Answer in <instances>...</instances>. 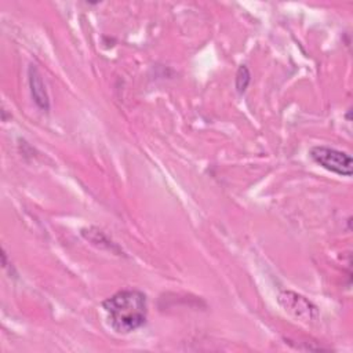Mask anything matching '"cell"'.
Returning <instances> with one entry per match:
<instances>
[{"mask_svg":"<svg viewBox=\"0 0 353 353\" xmlns=\"http://www.w3.org/2000/svg\"><path fill=\"white\" fill-rule=\"evenodd\" d=\"M110 327L119 334H130L146 321L148 299L142 291L123 290L103 301Z\"/></svg>","mask_w":353,"mask_h":353,"instance_id":"6da1fadb","label":"cell"},{"mask_svg":"<svg viewBox=\"0 0 353 353\" xmlns=\"http://www.w3.org/2000/svg\"><path fill=\"white\" fill-rule=\"evenodd\" d=\"M310 159L320 167L342 176H352V156L346 152L330 146H313L309 152Z\"/></svg>","mask_w":353,"mask_h":353,"instance_id":"7a4b0ae2","label":"cell"},{"mask_svg":"<svg viewBox=\"0 0 353 353\" xmlns=\"http://www.w3.org/2000/svg\"><path fill=\"white\" fill-rule=\"evenodd\" d=\"M277 301L285 312L298 320L312 321L319 316L317 307L309 299L294 291H281L277 296Z\"/></svg>","mask_w":353,"mask_h":353,"instance_id":"3957f363","label":"cell"},{"mask_svg":"<svg viewBox=\"0 0 353 353\" xmlns=\"http://www.w3.org/2000/svg\"><path fill=\"white\" fill-rule=\"evenodd\" d=\"M28 76H29L30 94H32V98H33L34 103L41 110L47 112L50 109V99H48V94H47L41 73L39 72V69L34 65H30L29 70H28Z\"/></svg>","mask_w":353,"mask_h":353,"instance_id":"277c9868","label":"cell"},{"mask_svg":"<svg viewBox=\"0 0 353 353\" xmlns=\"http://www.w3.org/2000/svg\"><path fill=\"white\" fill-rule=\"evenodd\" d=\"M251 81V73L245 65H241L236 74V90L239 94H244Z\"/></svg>","mask_w":353,"mask_h":353,"instance_id":"5b68a950","label":"cell"}]
</instances>
